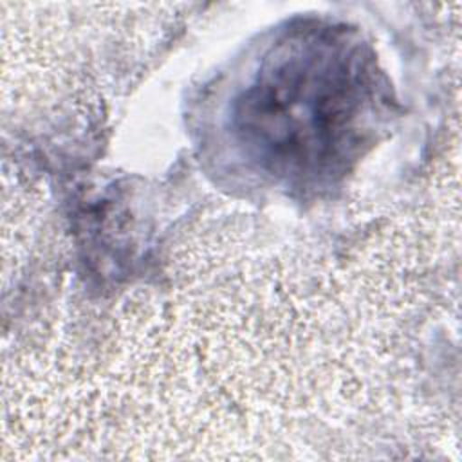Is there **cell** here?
I'll list each match as a JSON object with an SVG mask.
<instances>
[{
	"label": "cell",
	"instance_id": "6da1fadb",
	"mask_svg": "<svg viewBox=\"0 0 462 462\" xmlns=\"http://www.w3.org/2000/svg\"><path fill=\"white\" fill-rule=\"evenodd\" d=\"M357 61L332 58L327 47L296 54L267 70L245 94L244 132L265 162L283 173H316L352 135L363 99Z\"/></svg>",
	"mask_w": 462,
	"mask_h": 462
}]
</instances>
